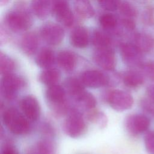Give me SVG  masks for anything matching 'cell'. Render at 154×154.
I'll list each match as a JSON object with an SVG mask.
<instances>
[{"label":"cell","instance_id":"cell-7","mask_svg":"<svg viewBox=\"0 0 154 154\" xmlns=\"http://www.w3.org/2000/svg\"><path fill=\"white\" fill-rule=\"evenodd\" d=\"M52 12L57 20L65 26L70 27L74 21L73 13L66 0H51Z\"/></svg>","mask_w":154,"mask_h":154},{"label":"cell","instance_id":"cell-2","mask_svg":"<svg viewBox=\"0 0 154 154\" xmlns=\"http://www.w3.org/2000/svg\"><path fill=\"white\" fill-rule=\"evenodd\" d=\"M66 91L58 84L48 86L45 91L46 99L54 113L62 116L69 112L66 102Z\"/></svg>","mask_w":154,"mask_h":154},{"label":"cell","instance_id":"cell-5","mask_svg":"<svg viewBox=\"0 0 154 154\" xmlns=\"http://www.w3.org/2000/svg\"><path fill=\"white\" fill-rule=\"evenodd\" d=\"M25 84L23 78L13 73L2 75L1 81V94L5 99L12 100Z\"/></svg>","mask_w":154,"mask_h":154},{"label":"cell","instance_id":"cell-26","mask_svg":"<svg viewBox=\"0 0 154 154\" xmlns=\"http://www.w3.org/2000/svg\"><path fill=\"white\" fill-rule=\"evenodd\" d=\"M16 67L15 61L7 55L1 52L0 71L2 75L13 73Z\"/></svg>","mask_w":154,"mask_h":154},{"label":"cell","instance_id":"cell-12","mask_svg":"<svg viewBox=\"0 0 154 154\" xmlns=\"http://www.w3.org/2000/svg\"><path fill=\"white\" fill-rule=\"evenodd\" d=\"M22 113L31 122L37 121L40 116V106L37 99L32 95L24 96L20 102Z\"/></svg>","mask_w":154,"mask_h":154},{"label":"cell","instance_id":"cell-20","mask_svg":"<svg viewBox=\"0 0 154 154\" xmlns=\"http://www.w3.org/2000/svg\"><path fill=\"white\" fill-rule=\"evenodd\" d=\"M61 74L60 71L55 68H48L44 69L39 75L38 79L43 84L50 86L57 84L60 81Z\"/></svg>","mask_w":154,"mask_h":154},{"label":"cell","instance_id":"cell-37","mask_svg":"<svg viewBox=\"0 0 154 154\" xmlns=\"http://www.w3.org/2000/svg\"><path fill=\"white\" fill-rule=\"evenodd\" d=\"M144 19L146 21L147 23H150L152 22V20H153L152 18V14L150 11H147L146 13L144 14Z\"/></svg>","mask_w":154,"mask_h":154},{"label":"cell","instance_id":"cell-15","mask_svg":"<svg viewBox=\"0 0 154 154\" xmlns=\"http://www.w3.org/2000/svg\"><path fill=\"white\" fill-rule=\"evenodd\" d=\"M71 44L78 48H84L88 46L89 43V35L85 28L78 26L75 28L70 35Z\"/></svg>","mask_w":154,"mask_h":154},{"label":"cell","instance_id":"cell-6","mask_svg":"<svg viewBox=\"0 0 154 154\" xmlns=\"http://www.w3.org/2000/svg\"><path fill=\"white\" fill-rule=\"evenodd\" d=\"M5 20L7 26L14 31L25 30L32 23L31 17L25 10L17 9L8 12Z\"/></svg>","mask_w":154,"mask_h":154},{"label":"cell","instance_id":"cell-23","mask_svg":"<svg viewBox=\"0 0 154 154\" xmlns=\"http://www.w3.org/2000/svg\"><path fill=\"white\" fill-rule=\"evenodd\" d=\"M136 47L141 52H149L154 46V38L150 35L140 33L135 37Z\"/></svg>","mask_w":154,"mask_h":154},{"label":"cell","instance_id":"cell-30","mask_svg":"<svg viewBox=\"0 0 154 154\" xmlns=\"http://www.w3.org/2000/svg\"><path fill=\"white\" fill-rule=\"evenodd\" d=\"M118 8H119L121 14L125 16V17L132 18L137 15V10L135 8L128 2H120Z\"/></svg>","mask_w":154,"mask_h":154},{"label":"cell","instance_id":"cell-25","mask_svg":"<svg viewBox=\"0 0 154 154\" xmlns=\"http://www.w3.org/2000/svg\"><path fill=\"white\" fill-rule=\"evenodd\" d=\"M93 45L97 48H109L111 40L109 35L100 30H95L91 36Z\"/></svg>","mask_w":154,"mask_h":154},{"label":"cell","instance_id":"cell-34","mask_svg":"<svg viewBox=\"0 0 154 154\" xmlns=\"http://www.w3.org/2000/svg\"><path fill=\"white\" fill-rule=\"evenodd\" d=\"M122 23L128 29H133L135 27V23L131 18H123L122 19Z\"/></svg>","mask_w":154,"mask_h":154},{"label":"cell","instance_id":"cell-36","mask_svg":"<svg viewBox=\"0 0 154 154\" xmlns=\"http://www.w3.org/2000/svg\"><path fill=\"white\" fill-rule=\"evenodd\" d=\"M147 94L152 100L154 101V85H150L147 88Z\"/></svg>","mask_w":154,"mask_h":154},{"label":"cell","instance_id":"cell-3","mask_svg":"<svg viewBox=\"0 0 154 154\" xmlns=\"http://www.w3.org/2000/svg\"><path fill=\"white\" fill-rule=\"evenodd\" d=\"M63 128L67 135L73 138H76L85 132L87 125L81 113L75 109H72L68 112L67 116L64 121Z\"/></svg>","mask_w":154,"mask_h":154},{"label":"cell","instance_id":"cell-17","mask_svg":"<svg viewBox=\"0 0 154 154\" xmlns=\"http://www.w3.org/2000/svg\"><path fill=\"white\" fill-rule=\"evenodd\" d=\"M38 40L37 36L32 32L24 34L20 40V48L22 51L27 55L34 54L38 48Z\"/></svg>","mask_w":154,"mask_h":154},{"label":"cell","instance_id":"cell-21","mask_svg":"<svg viewBox=\"0 0 154 154\" xmlns=\"http://www.w3.org/2000/svg\"><path fill=\"white\" fill-rule=\"evenodd\" d=\"M123 84L129 88H137L144 82L143 76L135 70H128L122 75Z\"/></svg>","mask_w":154,"mask_h":154},{"label":"cell","instance_id":"cell-19","mask_svg":"<svg viewBox=\"0 0 154 154\" xmlns=\"http://www.w3.org/2000/svg\"><path fill=\"white\" fill-rule=\"evenodd\" d=\"M55 61L54 52L49 48H43L39 51L35 57V63L40 67L48 69L52 67Z\"/></svg>","mask_w":154,"mask_h":154},{"label":"cell","instance_id":"cell-22","mask_svg":"<svg viewBox=\"0 0 154 154\" xmlns=\"http://www.w3.org/2000/svg\"><path fill=\"white\" fill-rule=\"evenodd\" d=\"M74 8L77 14L84 19H90L94 15V9L87 0H76Z\"/></svg>","mask_w":154,"mask_h":154},{"label":"cell","instance_id":"cell-13","mask_svg":"<svg viewBox=\"0 0 154 154\" xmlns=\"http://www.w3.org/2000/svg\"><path fill=\"white\" fill-rule=\"evenodd\" d=\"M120 51L122 60L125 64L132 67L140 66L141 52L134 44H122Z\"/></svg>","mask_w":154,"mask_h":154},{"label":"cell","instance_id":"cell-18","mask_svg":"<svg viewBox=\"0 0 154 154\" xmlns=\"http://www.w3.org/2000/svg\"><path fill=\"white\" fill-rule=\"evenodd\" d=\"M31 7L33 13L38 18H46L52 11L51 0H31Z\"/></svg>","mask_w":154,"mask_h":154},{"label":"cell","instance_id":"cell-38","mask_svg":"<svg viewBox=\"0 0 154 154\" xmlns=\"http://www.w3.org/2000/svg\"><path fill=\"white\" fill-rule=\"evenodd\" d=\"M11 0H0V4L1 5H6L8 4Z\"/></svg>","mask_w":154,"mask_h":154},{"label":"cell","instance_id":"cell-11","mask_svg":"<svg viewBox=\"0 0 154 154\" xmlns=\"http://www.w3.org/2000/svg\"><path fill=\"white\" fill-rule=\"evenodd\" d=\"M94 63L105 70H113L116 65V60L114 51L109 48L96 49L93 54Z\"/></svg>","mask_w":154,"mask_h":154},{"label":"cell","instance_id":"cell-8","mask_svg":"<svg viewBox=\"0 0 154 154\" xmlns=\"http://www.w3.org/2000/svg\"><path fill=\"white\" fill-rule=\"evenodd\" d=\"M150 120L143 114H134L128 116L125 120V126L129 133L133 135L146 131L150 126Z\"/></svg>","mask_w":154,"mask_h":154},{"label":"cell","instance_id":"cell-31","mask_svg":"<svg viewBox=\"0 0 154 154\" xmlns=\"http://www.w3.org/2000/svg\"><path fill=\"white\" fill-rule=\"evenodd\" d=\"M145 147L149 154H154V131L147 132L144 138Z\"/></svg>","mask_w":154,"mask_h":154},{"label":"cell","instance_id":"cell-28","mask_svg":"<svg viewBox=\"0 0 154 154\" xmlns=\"http://www.w3.org/2000/svg\"><path fill=\"white\" fill-rule=\"evenodd\" d=\"M87 117L91 122L97 123L100 127H104L106 125V117L105 115L94 109L87 111Z\"/></svg>","mask_w":154,"mask_h":154},{"label":"cell","instance_id":"cell-33","mask_svg":"<svg viewBox=\"0 0 154 154\" xmlns=\"http://www.w3.org/2000/svg\"><path fill=\"white\" fill-rule=\"evenodd\" d=\"M1 154H19L17 150L11 145H6L2 149Z\"/></svg>","mask_w":154,"mask_h":154},{"label":"cell","instance_id":"cell-4","mask_svg":"<svg viewBox=\"0 0 154 154\" xmlns=\"http://www.w3.org/2000/svg\"><path fill=\"white\" fill-rule=\"evenodd\" d=\"M105 100L114 110L123 111L129 109L134 103V99L130 93L121 90H112L106 93Z\"/></svg>","mask_w":154,"mask_h":154},{"label":"cell","instance_id":"cell-27","mask_svg":"<svg viewBox=\"0 0 154 154\" xmlns=\"http://www.w3.org/2000/svg\"><path fill=\"white\" fill-rule=\"evenodd\" d=\"M76 102L87 111L94 109L97 104L96 100L94 96L86 91L76 100Z\"/></svg>","mask_w":154,"mask_h":154},{"label":"cell","instance_id":"cell-24","mask_svg":"<svg viewBox=\"0 0 154 154\" xmlns=\"http://www.w3.org/2000/svg\"><path fill=\"white\" fill-rule=\"evenodd\" d=\"M31 154H56V147L51 140H42L34 146Z\"/></svg>","mask_w":154,"mask_h":154},{"label":"cell","instance_id":"cell-35","mask_svg":"<svg viewBox=\"0 0 154 154\" xmlns=\"http://www.w3.org/2000/svg\"><path fill=\"white\" fill-rule=\"evenodd\" d=\"M146 75L152 79H154V66L151 64H148L143 67Z\"/></svg>","mask_w":154,"mask_h":154},{"label":"cell","instance_id":"cell-16","mask_svg":"<svg viewBox=\"0 0 154 154\" xmlns=\"http://www.w3.org/2000/svg\"><path fill=\"white\" fill-rule=\"evenodd\" d=\"M58 66L64 71L70 72L74 69L76 64L75 55L69 51L60 52L56 58Z\"/></svg>","mask_w":154,"mask_h":154},{"label":"cell","instance_id":"cell-9","mask_svg":"<svg viewBox=\"0 0 154 154\" xmlns=\"http://www.w3.org/2000/svg\"><path fill=\"white\" fill-rule=\"evenodd\" d=\"M80 79L85 87L90 88H99L106 85L109 83V77L101 71L88 70L81 75Z\"/></svg>","mask_w":154,"mask_h":154},{"label":"cell","instance_id":"cell-29","mask_svg":"<svg viewBox=\"0 0 154 154\" xmlns=\"http://www.w3.org/2000/svg\"><path fill=\"white\" fill-rule=\"evenodd\" d=\"M99 23L105 29H111L117 25V19L112 14L106 13L101 15L99 17Z\"/></svg>","mask_w":154,"mask_h":154},{"label":"cell","instance_id":"cell-32","mask_svg":"<svg viewBox=\"0 0 154 154\" xmlns=\"http://www.w3.org/2000/svg\"><path fill=\"white\" fill-rule=\"evenodd\" d=\"M120 2V0H98L100 7L108 11H114L117 9Z\"/></svg>","mask_w":154,"mask_h":154},{"label":"cell","instance_id":"cell-1","mask_svg":"<svg viewBox=\"0 0 154 154\" xmlns=\"http://www.w3.org/2000/svg\"><path fill=\"white\" fill-rule=\"evenodd\" d=\"M2 120L8 130L15 135H23L31 131V121L15 108L5 109L2 113Z\"/></svg>","mask_w":154,"mask_h":154},{"label":"cell","instance_id":"cell-10","mask_svg":"<svg viewBox=\"0 0 154 154\" xmlns=\"http://www.w3.org/2000/svg\"><path fill=\"white\" fill-rule=\"evenodd\" d=\"M40 32L42 38L51 45L60 44L64 36L63 28L58 24L52 23L44 25L41 28Z\"/></svg>","mask_w":154,"mask_h":154},{"label":"cell","instance_id":"cell-14","mask_svg":"<svg viewBox=\"0 0 154 154\" xmlns=\"http://www.w3.org/2000/svg\"><path fill=\"white\" fill-rule=\"evenodd\" d=\"M64 87L66 93L75 101L85 91V85L81 79H78L75 77L67 78L64 82Z\"/></svg>","mask_w":154,"mask_h":154}]
</instances>
